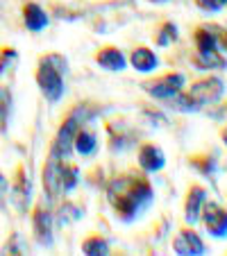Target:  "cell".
<instances>
[{"mask_svg": "<svg viewBox=\"0 0 227 256\" xmlns=\"http://www.w3.org/2000/svg\"><path fill=\"white\" fill-rule=\"evenodd\" d=\"M62 195H66V193H71L75 186H78V182H80V168L75 164H71L68 159H64V164H62Z\"/></svg>", "mask_w": 227, "mask_h": 256, "instance_id": "7402d4cb", "label": "cell"}, {"mask_svg": "<svg viewBox=\"0 0 227 256\" xmlns=\"http://www.w3.org/2000/svg\"><path fill=\"white\" fill-rule=\"evenodd\" d=\"M136 161H139V168L143 172H159L166 166V154L157 143L143 140L136 150Z\"/></svg>", "mask_w": 227, "mask_h": 256, "instance_id": "8fae6325", "label": "cell"}, {"mask_svg": "<svg viewBox=\"0 0 227 256\" xmlns=\"http://www.w3.org/2000/svg\"><path fill=\"white\" fill-rule=\"evenodd\" d=\"M191 66L198 70H225L227 59L220 54V50H195L191 54Z\"/></svg>", "mask_w": 227, "mask_h": 256, "instance_id": "9a60e30c", "label": "cell"}, {"mask_svg": "<svg viewBox=\"0 0 227 256\" xmlns=\"http://www.w3.org/2000/svg\"><path fill=\"white\" fill-rule=\"evenodd\" d=\"M148 2H166V0H148Z\"/></svg>", "mask_w": 227, "mask_h": 256, "instance_id": "4dcf8cb0", "label": "cell"}, {"mask_svg": "<svg viewBox=\"0 0 227 256\" xmlns=\"http://www.w3.org/2000/svg\"><path fill=\"white\" fill-rule=\"evenodd\" d=\"M82 252L89 256H107L111 252V247L105 236H100V234H89L82 240Z\"/></svg>", "mask_w": 227, "mask_h": 256, "instance_id": "44dd1931", "label": "cell"}, {"mask_svg": "<svg viewBox=\"0 0 227 256\" xmlns=\"http://www.w3.org/2000/svg\"><path fill=\"white\" fill-rule=\"evenodd\" d=\"M98 112H100V109H98V104H93V102H80V104L71 106L68 114L64 116L62 125H59L57 136H55L53 145H50V152L62 156V159H68L73 152V140H75L78 130L82 125H89V122L98 116Z\"/></svg>", "mask_w": 227, "mask_h": 256, "instance_id": "7a4b0ae2", "label": "cell"}, {"mask_svg": "<svg viewBox=\"0 0 227 256\" xmlns=\"http://www.w3.org/2000/svg\"><path fill=\"white\" fill-rule=\"evenodd\" d=\"M200 220L204 222V229L209 236L213 238H225L227 236V208H222L216 202H204Z\"/></svg>", "mask_w": 227, "mask_h": 256, "instance_id": "ba28073f", "label": "cell"}, {"mask_svg": "<svg viewBox=\"0 0 227 256\" xmlns=\"http://www.w3.org/2000/svg\"><path fill=\"white\" fill-rule=\"evenodd\" d=\"M57 218H59V224H71V222H75V220L80 218V208L75 206L73 202H66V200H64V204H62V208H59Z\"/></svg>", "mask_w": 227, "mask_h": 256, "instance_id": "d4e9b609", "label": "cell"}, {"mask_svg": "<svg viewBox=\"0 0 227 256\" xmlns=\"http://www.w3.org/2000/svg\"><path fill=\"white\" fill-rule=\"evenodd\" d=\"M195 50H218V25H198L193 30Z\"/></svg>", "mask_w": 227, "mask_h": 256, "instance_id": "d6986e66", "label": "cell"}, {"mask_svg": "<svg viewBox=\"0 0 227 256\" xmlns=\"http://www.w3.org/2000/svg\"><path fill=\"white\" fill-rule=\"evenodd\" d=\"M107 140H109V150L118 152L130 148L136 140V132L125 118H114V120H107Z\"/></svg>", "mask_w": 227, "mask_h": 256, "instance_id": "8992f818", "label": "cell"}, {"mask_svg": "<svg viewBox=\"0 0 227 256\" xmlns=\"http://www.w3.org/2000/svg\"><path fill=\"white\" fill-rule=\"evenodd\" d=\"M12 204L19 208L21 213L28 211V204H30V179L28 172H25L23 166H19L14 172V179H12Z\"/></svg>", "mask_w": 227, "mask_h": 256, "instance_id": "5bb4252c", "label": "cell"}, {"mask_svg": "<svg viewBox=\"0 0 227 256\" xmlns=\"http://www.w3.org/2000/svg\"><path fill=\"white\" fill-rule=\"evenodd\" d=\"M66 59L59 52H48L39 59V66L34 72V80L39 84L41 93L48 102H59L64 96V75H66Z\"/></svg>", "mask_w": 227, "mask_h": 256, "instance_id": "277c9868", "label": "cell"}, {"mask_svg": "<svg viewBox=\"0 0 227 256\" xmlns=\"http://www.w3.org/2000/svg\"><path fill=\"white\" fill-rule=\"evenodd\" d=\"M12 114V91L7 86H0V134L7 132Z\"/></svg>", "mask_w": 227, "mask_h": 256, "instance_id": "cb8c5ba5", "label": "cell"}, {"mask_svg": "<svg viewBox=\"0 0 227 256\" xmlns=\"http://www.w3.org/2000/svg\"><path fill=\"white\" fill-rule=\"evenodd\" d=\"M23 23L30 32H41L44 28H48L50 18H48V14H46L44 7L37 5V2H32V0H28V2L23 5Z\"/></svg>", "mask_w": 227, "mask_h": 256, "instance_id": "2e32d148", "label": "cell"}, {"mask_svg": "<svg viewBox=\"0 0 227 256\" xmlns=\"http://www.w3.org/2000/svg\"><path fill=\"white\" fill-rule=\"evenodd\" d=\"M93 62L109 72H121V70H125V66H127L125 54H123V50L116 48V46H102V48H98L96 54H93Z\"/></svg>", "mask_w": 227, "mask_h": 256, "instance_id": "4fadbf2b", "label": "cell"}, {"mask_svg": "<svg viewBox=\"0 0 227 256\" xmlns=\"http://www.w3.org/2000/svg\"><path fill=\"white\" fill-rule=\"evenodd\" d=\"M7 193H10V182L3 172H0V208L5 206V200H7Z\"/></svg>", "mask_w": 227, "mask_h": 256, "instance_id": "83f0119b", "label": "cell"}, {"mask_svg": "<svg viewBox=\"0 0 227 256\" xmlns=\"http://www.w3.org/2000/svg\"><path fill=\"white\" fill-rule=\"evenodd\" d=\"M195 7L202 12H209V14H216L222 7H227V0H193Z\"/></svg>", "mask_w": 227, "mask_h": 256, "instance_id": "4316f807", "label": "cell"}, {"mask_svg": "<svg viewBox=\"0 0 227 256\" xmlns=\"http://www.w3.org/2000/svg\"><path fill=\"white\" fill-rule=\"evenodd\" d=\"M222 93H225V82L218 75H207V78L195 80L188 91L182 88L177 96H173L166 102L173 104L177 112H198L202 106L218 102L222 98Z\"/></svg>", "mask_w": 227, "mask_h": 256, "instance_id": "3957f363", "label": "cell"}, {"mask_svg": "<svg viewBox=\"0 0 227 256\" xmlns=\"http://www.w3.org/2000/svg\"><path fill=\"white\" fill-rule=\"evenodd\" d=\"M130 66L139 72H152L157 66H159V59L148 46H139V48L132 50L130 54Z\"/></svg>", "mask_w": 227, "mask_h": 256, "instance_id": "e0dca14e", "label": "cell"}, {"mask_svg": "<svg viewBox=\"0 0 227 256\" xmlns=\"http://www.w3.org/2000/svg\"><path fill=\"white\" fill-rule=\"evenodd\" d=\"M218 50L227 54V30L218 28Z\"/></svg>", "mask_w": 227, "mask_h": 256, "instance_id": "f1b7e54d", "label": "cell"}, {"mask_svg": "<svg viewBox=\"0 0 227 256\" xmlns=\"http://www.w3.org/2000/svg\"><path fill=\"white\" fill-rule=\"evenodd\" d=\"M32 229L34 236H37V242L44 247L53 245V229H55V216L46 204H37L32 208Z\"/></svg>", "mask_w": 227, "mask_h": 256, "instance_id": "52a82bcc", "label": "cell"}, {"mask_svg": "<svg viewBox=\"0 0 227 256\" xmlns=\"http://www.w3.org/2000/svg\"><path fill=\"white\" fill-rule=\"evenodd\" d=\"M155 200V188L145 172L127 170L107 184V202L121 222H134Z\"/></svg>", "mask_w": 227, "mask_h": 256, "instance_id": "6da1fadb", "label": "cell"}, {"mask_svg": "<svg viewBox=\"0 0 227 256\" xmlns=\"http://www.w3.org/2000/svg\"><path fill=\"white\" fill-rule=\"evenodd\" d=\"M186 86V75L179 70H168V72H161L157 78H150L141 82V88L148 93L150 98L155 100H170L173 96H177L182 88Z\"/></svg>", "mask_w": 227, "mask_h": 256, "instance_id": "5b68a950", "label": "cell"}, {"mask_svg": "<svg viewBox=\"0 0 227 256\" xmlns=\"http://www.w3.org/2000/svg\"><path fill=\"white\" fill-rule=\"evenodd\" d=\"M173 252L179 256H200L204 254V242L195 229L182 227L173 238Z\"/></svg>", "mask_w": 227, "mask_h": 256, "instance_id": "30bf717a", "label": "cell"}, {"mask_svg": "<svg viewBox=\"0 0 227 256\" xmlns=\"http://www.w3.org/2000/svg\"><path fill=\"white\" fill-rule=\"evenodd\" d=\"M220 140L227 145V125H222V127H220Z\"/></svg>", "mask_w": 227, "mask_h": 256, "instance_id": "f546056e", "label": "cell"}, {"mask_svg": "<svg viewBox=\"0 0 227 256\" xmlns=\"http://www.w3.org/2000/svg\"><path fill=\"white\" fill-rule=\"evenodd\" d=\"M62 164L64 159L57 154H53V152H48V159H46V166H44V190L46 195H48L50 200H59L62 198Z\"/></svg>", "mask_w": 227, "mask_h": 256, "instance_id": "9c48e42d", "label": "cell"}, {"mask_svg": "<svg viewBox=\"0 0 227 256\" xmlns=\"http://www.w3.org/2000/svg\"><path fill=\"white\" fill-rule=\"evenodd\" d=\"M188 166L193 170H198L202 177H213L218 170L216 156L209 154V152H195V154H191L188 156Z\"/></svg>", "mask_w": 227, "mask_h": 256, "instance_id": "ffe728a7", "label": "cell"}, {"mask_svg": "<svg viewBox=\"0 0 227 256\" xmlns=\"http://www.w3.org/2000/svg\"><path fill=\"white\" fill-rule=\"evenodd\" d=\"M98 148V136L96 132L89 125H82L75 134V140H73V152H78L80 156H91Z\"/></svg>", "mask_w": 227, "mask_h": 256, "instance_id": "ac0fdd59", "label": "cell"}, {"mask_svg": "<svg viewBox=\"0 0 227 256\" xmlns=\"http://www.w3.org/2000/svg\"><path fill=\"white\" fill-rule=\"evenodd\" d=\"M225 109H227V106H225Z\"/></svg>", "mask_w": 227, "mask_h": 256, "instance_id": "1f68e13d", "label": "cell"}, {"mask_svg": "<svg viewBox=\"0 0 227 256\" xmlns=\"http://www.w3.org/2000/svg\"><path fill=\"white\" fill-rule=\"evenodd\" d=\"M177 36H179V32H177V25L175 23H170V20H164V23L157 28V32H155V44L159 46V48H168L170 44H175L177 41Z\"/></svg>", "mask_w": 227, "mask_h": 256, "instance_id": "603a6c76", "label": "cell"}, {"mask_svg": "<svg viewBox=\"0 0 227 256\" xmlns=\"http://www.w3.org/2000/svg\"><path fill=\"white\" fill-rule=\"evenodd\" d=\"M207 202V188L202 184H191L186 188V195H184V218H186L188 224H193L200 220V213H202V206Z\"/></svg>", "mask_w": 227, "mask_h": 256, "instance_id": "7c38bea8", "label": "cell"}, {"mask_svg": "<svg viewBox=\"0 0 227 256\" xmlns=\"http://www.w3.org/2000/svg\"><path fill=\"white\" fill-rule=\"evenodd\" d=\"M16 57H19V52H16L14 48H3L0 50V78L10 70V66L16 62Z\"/></svg>", "mask_w": 227, "mask_h": 256, "instance_id": "484cf974", "label": "cell"}]
</instances>
